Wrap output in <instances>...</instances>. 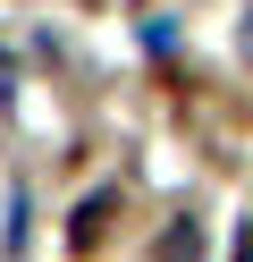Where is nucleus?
<instances>
[{"label":"nucleus","instance_id":"nucleus-1","mask_svg":"<svg viewBox=\"0 0 253 262\" xmlns=\"http://www.w3.org/2000/svg\"><path fill=\"white\" fill-rule=\"evenodd\" d=\"M160 254H169V262H202V237H194V228H169Z\"/></svg>","mask_w":253,"mask_h":262},{"label":"nucleus","instance_id":"nucleus-2","mask_svg":"<svg viewBox=\"0 0 253 262\" xmlns=\"http://www.w3.org/2000/svg\"><path fill=\"white\" fill-rule=\"evenodd\" d=\"M236 262H253V220H245V228H236Z\"/></svg>","mask_w":253,"mask_h":262}]
</instances>
